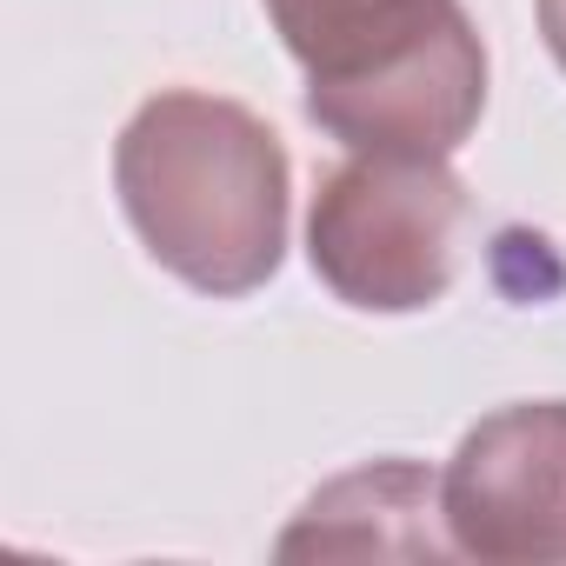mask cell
Instances as JSON below:
<instances>
[{"label": "cell", "mask_w": 566, "mask_h": 566, "mask_svg": "<svg viewBox=\"0 0 566 566\" xmlns=\"http://www.w3.org/2000/svg\"><path fill=\"white\" fill-rule=\"evenodd\" d=\"M539 28H546V48H553V61L566 67V0H539Z\"/></svg>", "instance_id": "6"}, {"label": "cell", "mask_w": 566, "mask_h": 566, "mask_svg": "<svg viewBox=\"0 0 566 566\" xmlns=\"http://www.w3.org/2000/svg\"><path fill=\"white\" fill-rule=\"evenodd\" d=\"M114 187L147 253L187 287L233 301L273 280L287 247V154L240 101L154 94L114 147Z\"/></svg>", "instance_id": "1"}, {"label": "cell", "mask_w": 566, "mask_h": 566, "mask_svg": "<svg viewBox=\"0 0 566 566\" xmlns=\"http://www.w3.org/2000/svg\"><path fill=\"white\" fill-rule=\"evenodd\" d=\"M440 520L486 566L566 559V400L480 420L440 480Z\"/></svg>", "instance_id": "4"}, {"label": "cell", "mask_w": 566, "mask_h": 566, "mask_svg": "<svg viewBox=\"0 0 566 566\" xmlns=\"http://www.w3.org/2000/svg\"><path fill=\"white\" fill-rule=\"evenodd\" d=\"M427 513H440L433 480L413 460H374L360 473H340L334 486H321L301 520L280 539V559H307V553H440Z\"/></svg>", "instance_id": "5"}, {"label": "cell", "mask_w": 566, "mask_h": 566, "mask_svg": "<svg viewBox=\"0 0 566 566\" xmlns=\"http://www.w3.org/2000/svg\"><path fill=\"white\" fill-rule=\"evenodd\" d=\"M307 67V114L354 154L447 160L486 107V48L460 0H266Z\"/></svg>", "instance_id": "2"}, {"label": "cell", "mask_w": 566, "mask_h": 566, "mask_svg": "<svg viewBox=\"0 0 566 566\" xmlns=\"http://www.w3.org/2000/svg\"><path fill=\"white\" fill-rule=\"evenodd\" d=\"M473 200L447 160L354 154L314 200V273L367 314H413L453 287Z\"/></svg>", "instance_id": "3"}]
</instances>
